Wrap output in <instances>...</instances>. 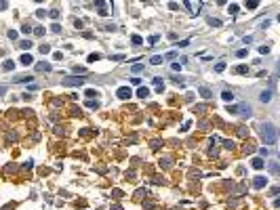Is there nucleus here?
<instances>
[{"label":"nucleus","instance_id":"nucleus-2","mask_svg":"<svg viewBox=\"0 0 280 210\" xmlns=\"http://www.w3.org/2000/svg\"><path fill=\"white\" fill-rule=\"evenodd\" d=\"M228 113H238V116H246L249 118L251 116V105H246V103H240V105H228Z\"/></svg>","mask_w":280,"mask_h":210},{"label":"nucleus","instance_id":"nucleus-22","mask_svg":"<svg viewBox=\"0 0 280 210\" xmlns=\"http://www.w3.org/2000/svg\"><path fill=\"white\" fill-rule=\"evenodd\" d=\"M97 101H93V99H89V101H86V107H91V109H93V107H95V109H97Z\"/></svg>","mask_w":280,"mask_h":210},{"label":"nucleus","instance_id":"nucleus-8","mask_svg":"<svg viewBox=\"0 0 280 210\" xmlns=\"http://www.w3.org/2000/svg\"><path fill=\"white\" fill-rule=\"evenodd\" d=\"M251 164H253V168H257V170H261V168L265 166V162H263L261 158H255V160L251 162Z\"/></svg>","mask_w":280,"mask_h":210},{"label":"nucleus","instance_id":"nucleus-3","mask_svg":"<svg viewBox=\"0 0 280 210\" xmlns=\"http://www.w3.org/2000/svg\"><path fill=\"white\" fill-rule=\"evenodd\" d=\"M116 97L118 99H129V97H133V90L129 88V86H120V88L116 90Z\"/></svg>","mask_w":280,"mask_h":210},{"label":"nucleus","instance_id":"nucleus-28","mask_svg":"<svg viewBox=\"0 0 280 210\" xmlns=\"http://www.w3.org/2000/svg\"><path fill=\"white\" fill-rule=\"evenodd\" d=\"M34 34H36V36H42V34H44V28H42V25H38V28H34Z\"/></svg>","mask_w":280,"mask_h":210},{"label":"nucleus","instance_id":"nucleus-42","mask_svg":"<svg viewBox=\"0 0 280 210\" xmlns=\"http://www.w3.org/2000/svg\"><path fill=\"white\" fill-rule=\"evenodd\" d=\"M236 55H238V57H246V51H244V49H240V51L236 53Z\"/></svg>","mask_w":280,"mask_h":210},{"label":"nucleus","instance_id":"nucleus-40","mask_svg":"<svg viewBox=\"0 0 280 210\" xmlns=\"http://www.w3.org/2000/svg\"><path fill=\"white\" fill-rule=\"evenodd\" d=\"M74 72H76V74H86L84 67H74Z\"/></svg>","mask_w":280,"mask_h":210},{"label":"nucleus","instance_id":"nucleus-45","mask_svg":"<svg viewBox=\"0 0 280 210\" xmlns=\"http://www.w3.org/2000/svg\"><path fill=\"white\" fill-rule=\"evenodd\" d=\"M112 59H114V61H122V59H124V55H114Z\"/></svg>","mask_w":280,"mask_h":210},{"label":"nucleus","instance_id":"nucleus-12","mask_svg":"<svg viewBox=\"0 0 280 210\" xmlns=\"http://www.w3.org/2000/svg\"><path fill=\"white\" fill-rule=\"evenodd\" d=\"M30 80H34V76H28V74H21V76L15 78V82H30Z\"/></svg>","mask_w":280,"mask_h":210},{"label":"nucleus","instance_id":"nucleus-37","mask_svg":"<svg viewBox=\"0 0 280 210\" xmlns=\"http://www.w3.org/2000/svg\"><path fill=\"white\" fill-rule=\"evenodd\" d=\"M259 53H261V55H265V53H270V46H259Z\"/></svg>","mask_w":280,"mask_h":210},{"label":"nucleus","instance_id":"nucleus-19","mask_svg":"<svg viewBox=\"0 0 280 210\" xmlns=\"http://www.w3.org/2000/svg\"><path fill=\"white\" fill-rule=\"evenodd\" d=\"M101 59V55L99 53H95V55H89V63H95V61H99Z\"/></svg>","mask_w":280,"mask_h":210},{"label":"nucleus","instance_id":"nucleus-31","mask_svg":"<svg viewBox=\"0 0 280 210\" xmlns=\"http://www.w3.org/2000/svg\"><path fill=\"white\" fill-rule=\"evenodd\" d=\"M141 70H143V63H135V65H133V72H135V74L141 72Z\"/></svg>","mask_w":280,"mask_h":210},{"label":"nucleus","instance_id":"nucleus-34","mask_svg":"<svg viewBox=\"0 0 280 210\" xmlns=\"http://www.w3.org/2000/svg\"><path fill=\"white\" fill-rule=\"evenodd\" d=\"M9 38L11 40H17V32L15 30H9Z\"/></svg>","mask_w":280,"mask_h":210},{"label":"nucleus","instance_id":"nucleus-1","mask_svg":"<svg viewBox=\"0 0 280 210\" xmlns=\"http://www.w3.org/2000/svg\"><path fill=\"white\" fill-rule=\"evenodd\" d=\"M261 139L265 145H274L276 139H278V132H276V126L272 124V122H265V124H261Z\"/></svg>","mask_w":280,"mask_h":210},{"label":"nucleus","instance_id":"nucleus-24","mask_svg":"<svg viewBox=\"0 0 280 210\" xmlns=\"http://www.w3.org/2000/svg\"><path fill=\"white\" fill-rule=\"evenodd\" d=\"M236 72H238V74H246V72H249V67H246V65H238Z\"/></svg>","mask_w":280,"mask_h":210},{"label":"nucleus","instance_id":"nucleus-44","mask_svg":"<svg viewBox=\"0 0 280 210\" xmlns=\"http://www.w3.org/2000/svg\"><path fill=\"white\" fill-rule=\"evenodd\" d=\"M244 153H253V145H246L244 147Z\"/></svg>","mask_w":280,"mask_h":210},{"label":"nucleus","instance_id":"nucleus-16","mask_svg":"<svg viewBox=\"0 0 280 210\" xmlns=\"http://www.w3.org/2000/svg\"><path fill=\"white\" fill-rule=\"evenodd\" d=\"M30 46H32L30 40H21V42H19V49H23V51H30Z\"/></svg>","mask_w":280,"mask_h":210},{"label":"nucleus","instance_id":"nucleus-17","mask_svg":"<svg viewBox=\"0 0 280 210\" xmlns=\"http://www.w3.org/2000/svg\"><path fill=\"white\" fill-rule=\"evenodd\" d=\"M13 67H15V63H13L11 59H6L4 63H2V70H6V72H9V70H13Z\"/></svg>","mask_w":280,"mask_h":210},{"label":"nucleus","instance_id":"nucleus-49","mask_svg":"<svg viewBox=\"0 0 280 210\" xmlns=\"http://www.w3.org/2000/svg\"><path fill=\"white\" fill-rule=\"evenodd\" d=\"M6 93V88H4V86H0V95H4Z\"/></svg>","mask_w":280,"mask_h":210},{"label":"nucleus","instance_id":"nucleus-27","mask_svg":"<svg viewBox=\"0 0 280 210\" xmlns=\"http://www.w3.org/2000/svg\"><path fill=\"white\" fill-rule=\"evenodd\" d=\"M223 147L225 149H234V141H223Z\"/></svg>","mask_w":280,"mask_h":210},{"label":"nucleus","instance_id":"nucleus-36","mask_svg":"<svg viewBox=\"0 0 280 210\" xmlns=\"http://www.w3.org/2000/svg\"><path fill=\"white\" fill-rule=\"evenodd\" d=\"M194 111H198V113H200V111H206V105H196Z\"/></svg>","mask_w":280,"mask_h":210},{"label":"nucleus","instance_id":"nucleus-7","mask_svg":"<svg viewBox=\"0 0 280 210\" xmlns=\"http://www.w3.org/2000/svg\"><path fill=\"white\" fill-rule=\"evenodd\" d=\"M198 93H200V95H202V97H204V99H211V97H213V93H211V88H206V86H200V88H198Z\"/></svg>","mask_w":280,"mask_h":210},{"label":"nucleus","instance_id":"nucleus-29","mask_svg":"<svg viewBox=\"0 0 280 210\" xmlns=\"http://www.w3.org/2000/svg\"><path fill=\"white\" fill-rule=\"evenodd\" d=\"M131 42H133V44H141L143 40H141V36H133V38H131Z\"/></svg>","mask_w":280,"mask_h":210},{"label":"nucleus","instance_id":"nucleus-6","mask_svg":"<svg viewBox=\"0 0 280 210\" xmlns=\"http://www.w3.org/2000/svg\"><path fill=\"white\" fill-rule=\"evenodd\" d=\"M185 6L192 11V15H198V11H200V2H192V0H188V2H185Z\"/></svg>","mask_w":280,"mask_h":210},{"label":"nucleus","instance_id":"nucleus-48","mask_svg":"<svg viewBox=\"0 0 280 210\" xmlns=\"http://www.w3.org/2000/svg\"><path fill=\"white\" fill-rule=\"evenodd\" d=\"M110 210H122V208H120V206H118V204H114V206H112V208H110Z\"/></svg>","mask_w":280,"mask_h":210},{"label":"nucleus","instance_id":"nucleus-25","mask_svg":"<svg viewBox=\"0 0 280 210\" xmlns=\"http://www.w3.org/2000/svg\"><path fill=\"white\" fill-rule=\"evenodd\" d=\"M152 147H154V149H158V147L160 145H162V141H160V139H154V141H152V143H150Z\"/></svg>","mask_w":280,"mask_h":210},{"label":"nucleus","instance_id":"nucleus-43","mask_svg":"<svg viewBox=\"0 0 280 210\" xmlns=\"http://www.w3.org/2000/svg\"><path fill=\"white\" fill-rule=\"evenodd\" d=\"M6 139H9V141H15V139H17V134H15V132H9V137H6Z\"/></svg>","mask_w":280,"mask_h":210},{"label":"nucleus","instance_id":"nucleus-20","mask_svg":"<svg viewBox=\"0 0 280 210\" xmlns=\"http://www.w3.org/2000/svg\"><path fill=\"white\" fill-rule=\"evenodd\" d=\"M209 25H213V28H219V25H221V21H219V19H209Z\"/></svg>","mask_w":280,"mask_h":210},{"label":"nucleus","instance_id":"nucleus-35","mask_svg":"<svg viewBox=\"0 0 280 210\" xmlns=\"http://www.w3.org/2000/svg\"><path fill=\"white\" fill-rule=\"evenodd\" d=\"M225 70V63H217L215 65V72H223Z\"/></svg>","mask_w":280,"mask_h":210},{"label":"nucleus","instance_id":"nucleus-4","mask_svg":"<svg viewBox=\"0 0 280 210\" xmlns=\"http://www.w3.org/2000/svg\"><path fill=\"white\" fill-rule=\"evenodd\" d=\"M265 185H268V179L261 177V174L253 179V187H255V189H261V187H265Z\"/></svg>","mask_w":280,"mask_h":210},{"label":"nucleus","instance_id":"nucleus-15","mask_svg":"<svg viewBox=\"0 0 280 210\" xmlns=\"http://www.w3.org/2000/svg\"><path fill=\"white\" fill-rule=\"evenodd\" d=\"M238 137H249V128H246V126H238Z\"/></svg>","mask_w":280,"mask_h":210},{"label":"nucleus","instance_id":"nucleus-26","mask_svg":"<svg viewBox=\"0 0 280 210\" xmlns=\"http://www.w3.org/2000/svg\"><path fill=\"white\" fill-rule=\"evenodd\" d=\"M270 172H278V164H276V162H270Z\"/></svg>","mask_w":280,"mask_h":210},{"label":"nucleus","instance_id":"nucleus-21","mask_svg":"<svg viewBox=\"0 0 280 210\" xmlns=\"http://www.w3.org/2000/svg\"><path fill=\"white\" fill-rule=\"evenodd\" d=\"M143 195H148V191H145V189H139V191L135 193V198H137V200H141Z\"/></svg>","mask_w":280,"mask_h":210},{"label":"nucleus","instance_id":"nucleus-38","mask_svg":"<svg viewBox=\"0 0 280 210\" xmlns=\"http://www.w3.org/2000/svg\"><path fill=\"white\" fill-rule=\"evenodd\" d=\"M131 84H135V86H139V84H141V80H139V78H131Z\"/></svg>","mask_w":280,"mask_h":210},{"label":"nucleus","instance_id":"nucleus-14","mask_svg":"<svg viewBox=\"0 0 280 210\" xmlns=\"http://www.w3.org/2000/svg\"><path fill=\"white\" fill-rule=\"evenodd\" d=\"M221 99H223V101H228V103H230V101H234V95H232L230 90H223V93H221Z\"/></svg>","mask_w":280,"mask_h":210},{"label":"nucleus","instance_id":"nucleus-33","mask_svg":"<svg viewBox=\"0 0 280 210\" xmlns=\"http://www.w3.org/2000/svg\"><path fill=\"white\" fill-rule=\"evenodd\" d=\"M246 6H249V9H257V6H259V2H255V0H251V2H246Z\"/></svg>","mask_w":280,"mask_h":210},{"label":"nucleus","instance_id":"nucleus-47","mask_svg":"<svg viewBox=\"0 0 280 210\" xmlns=\"http://www.w3.org/2000/svg\"><path fill=\"white\" fill-rule=\"evenodd\" d=\"M6 6H9V4H6V2H0V11H4V9H6Z\"/></svg>","mask_w":280,"mask_h":210},{"label":"nucleus","instance_id":"nucleus-13","mask_svg":"<svg viewBox=\"0 0 280 210\" xmlns=\"http://www.w3.org/2000/svg\"><path fill=\"white\" fill-rule=\"evenodd\" d=\"M21 63H23V65H30V63H34V59H32V55H30V53L21 55Z\"/></svg>","mask_w":280,"mask_h":210},{"label":"nucleus","instance_id":"nucleus-39","mask_svg":"<svg viewBox=\"0 0 280 210\" xmlns=\"http://www.w3.org/2000/svg\"><path fill=\"white\" fill-rule=\"evenodd\" d=\"M230 13H238V4H230Z\"/></svg>","mask_w":280,"mask_h":210},{"label":"nucleus","instance_id":"nucleus-32","mask_svg":"<svg viewBox=\"0 0 280 210\" xmlns=\"http://www.w3.org/2000/svg\"><path fill=\"white\" fill-rule=\"evenodd\" d=\"M84 95H86V97H97L99 93H97V90H93V88H89V90H86Z\"/></svg>","mask_w":280,"mask_h":210},{"label":"nucleus","instance_id":"nucleus-46","mask_svg":"<svg viewBox=\"0 0 280 210\" xmlns=\"http://www.w3.org/2000/svg\"><path fill=\"white\" fill-rule=\"evenodd\" d=\"M154 183H158V185H160V183H164V179H162V177H154Z\"/></svg>","mask_w":280,"mask_h":210},{"label":"nucleus","instance_id":"nucleus-18","mask_svg":"<svg viewBox=\"0 0 280 210\" xmlns=\"http://www.w3.org/2000/svg\"><path fill=\"white\" fill-rule=\"evenodd\" d=\"M150 63H152V65H160V63H162V57H160V55H154V57L150 59Z\"/></svg>","mask_w":280,"mask_h":210},{"label":"nucleus","instance_id":"nucleus-11","mask_svg":"<svg viewBox=\"0 0 280 210\" xmlns=\"http://www.w3.org/2000/svg\"><path fill=\"white\" fill-rule=\"evenodd\" d=\"M259 99H261V103H268V101L272 99V90L268 88V90H263L261 93V97H259Z\"/></svg>","mask_w":280,"mask_h":210},{"label":"nucleus","instance_id":"nucleus-5","mask_svg":"<svg viewBox=\"0 0 280 210\" xmlns=\"http://www.w3.org/2000/svg\"><path fill=\"white\" fill-rule=\"evenodd\" d=\"M63 84H65V86H82L84 80H82V78H65Z\"/></svg>","mask_w":280,"mask_h":210},{"label":"nucleus","instance_id":"nucleus-9","mask_svg":"<svg viewBox=\"0 0 280 210\" xmlns=\"http://www.w3.org/2000/svg\"><path fill=\"white\" fill-rule=\"evenodd\" d=\"M137 97H141V99L150 97V88H145V86H139V90H137Z\"/></svg>","mask_w":280,"mask_h":210},{"label":"nucleus","instance_id":"nucleus-30","mask_svg":"<svg viewBox=\"0 0 280 210\" xmlns=\"http://www.w3.org/2000/svg\"><path fill=\"white\" fill-rule=\"evenodd\" d=\"M40 53H42V55H46V53H51V46L42 44V46H40Z\"/></svg>","mask_w":280,"mask_h":210},{"label":"nucleus","instance_id":"nucleus-41","mask_svg":"<svg viewBox=\"0 0 280 210\" xmlns=\"http://www.w3.org/2000/svg\"><path fill=\"white\" fill-rule=\"evenodd\" d=\"M188 44H190V40H181V42H179L177 46H181V49H183V46H188Z\"/></svg>","mask_w":280,"mask_h":210},{"label":"nucleus","instance_id":"nucleus-10","mask_svg":"<svg viewBox=\"0 0 280 210\" xmlns=\"http://www.w3.org/2000/svg\"><path fill=\"white\" fill-rule=\"evenodd\" d=\"M36 70H38V72H51V70H53V65H51V63H38V65H36Z\"/></svg>","mask_w":280,"mask_h":210},{"label":"nucleus","instance_id":"nucleus-23","mask_svg":"<svg viewBox=\"0 0 280 210\" xmlns=\"http://www.w3.org/2000/svg\"><path fill=\"white\" fill-rule=\"evenodd\" d=\"M160 166L169 168V166H171V158H164V160H160Z\"/></svg>","mask_w":280,"mask_h":210}]
</instances>
